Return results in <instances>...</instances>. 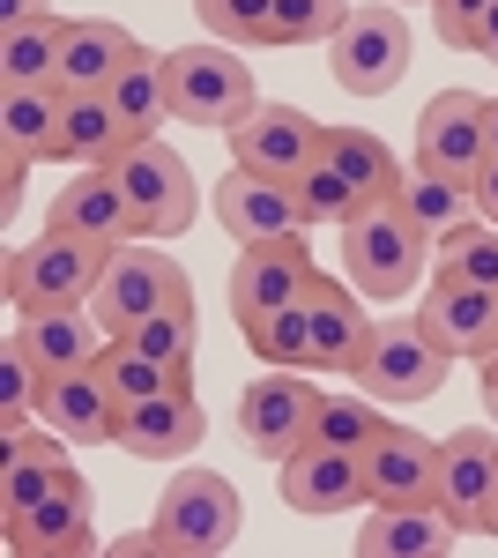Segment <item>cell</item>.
Segmentation results:
<instances>
[{
	"label": "cell",
	"instance_id": "1",
	"mask_svg": "<svg viewBox=\"0 0 498 558\" xmlns=\"http://www.w3.org/2000/svg\"><path fill=\"white\" fill-rule=\"evenodd\" d=\"M432 254H439V239L402 209V194H379L342 223V276L365 299H410Z\"/></svg>",
	"mask_w": 498,
	"mask_h": 558
},
{
	"label": "cell",
	"instance_id": "2",
	"mask_svg": "<svg viewBox=\"0 0 498 558\" xmlns=\"http://www.w3.org/2000/svg\"><path fill=\"white\" fill-rule=\"evenodd\" d=\"M447 373H454V350L424 328V313H387L373 328L365 365L350 380L365 387L373 402H387V410H416V402H432L447 387Z\"/></svg>",
	"mask_w": 498,
	"mask_h": 558
},
{
	"label": "cell",
	"instance_id": "3",
	"mask_svg": "<svg viewBox=\"0 0 498 558\" xmlns=\"http://www.w3.org/2000/svg\"><path fill=\"white\" fill-rule=\"evenodd\" d=\"M179 299H194L186 268H179L165 246H149V239H126V246L105 254V276H97V291H89V320H97L105 336H134L142 320L171 313Z\"/></svg>",
	"mask_w": 498,
	"mask_h": 558
},
{
	"label": "cell",
	"instance_id": "4",
	"mask_svg": "<svg viewBox=\"0 0 498 558\" xmlns=\"http://www.w3.org/2000/svg\"><path fill=\"white\" fill-rule=\"evenodd\" d=\"M165 75H171V120H186V128H239L253 105H260V89H253V68L239 60V45H179L165 52Z\"/></svg>",
	"mask_w": 498,
	"mask_h": 558
},
{
	"label": "cell",
	"instance_id": "5",
	"mask_svg": "<svg viewBox=\"0 0 498 558\" xmlns=\"http://www.w3.org/2000/svg\"><path fill=\"white\" fill-rule=\"evenodd\" d=\"M112 179H120V194H126V209H134V231H142V239H179V231H194L202 186H194V165L171 149L165 134L126 142Z\"/></svg>",
	"mask_w": 498,
	"mask_h": 558
},
{
	"label": "cell",
	"instance_id": "6",
	"mask_svg": "<svg viewBox=\"0 0 498 558\" xmlns=\"http://www.w3.org/2000/svg\"><path fill=\"white\" fill-rule=\"evenodd\" d=\"M105 254H112V246H97V239H75V231H52V223H45V239H31V246H15V254H8V305H15V313L89 305L97 276H105Z\"/></svg>",
	"mask_w": 498,
	"mask_h": 558
},
{
	"label": "cell",
	"instance_id": "7",
	"mask_svg": "<svg viewBox=\"0 0 498 558\" xmlns=\"http://www.w3.org/2000/svg\"><path fill=\"white\" fill-rule=\"evenodd\" d=\"M246 529L239 507V484L216 470H179L165 484V507H157V536L171 558H223Z\"/></svg>",
	"mask_w": 498,
	"mask_h": 558
},
{
	"label": "cell",
	"instance_id": "8",
	"mask_svg": "<svg viewBox=\"0 0 498 558\" xmlns=\"http://www.w3.org/2000/svg\"><path fill=\"white\" fill-rule=\"evenodd\" d=\"M328 75L350 97H387L410 75V23H402L394 0H357L350 8V23L328 45Z\"/></svg>",
	"mask_w": 498,
	"mask_h": 558
},
{
	"label": "cell",
	"instance_id": "9",
	"mask_svg": "<svg viewBox=\"0 0 498 558\" xmlns=\"http://www.w3.org/2000/svg\"><path fill=\"white\" fill-rule=\"evenodd\" d=\"M320 387L305 380L297 365H268L260 380H246V395H239V439H246L260 462H291L297 447L313 439V425H320Z\"/></svg>",
	"mask_w": 498,
	"mask_h": 558
},
{
	"label": "cell",
	"instance_id": "10",
	"mask_svg": "<svg viewBox=\"0 0 498 558\" xmlns=\"http://www.w3.org/2000/svg\"><path fill=\"white\" fill-rule=\"evenodd\" d=\"M276 492L283 507L305 521L350 514V507H373V484H365V454L350 447H328V439H305L291 462H276Z\"/></svg>",
	"mask_w": 498,
	"mask_h": 558
},
{
	"label": "cell",
	"instance_id": "11",
	"mask_svg": "<svg viewBox=\"0 0 498 558\" xmlns=\"http://www.w3.org/2000/svg\"><path fill=\"white\" fill-rule=\"evenodd\" d=\"M208 209L223 223V239H239V246H268V239H305V209H297L291 179H260V172H231L216 179V194H208Z\"/></svg>",
	"mask_w": 498,
	"mask_h": 558
},
{
	"label": "cell",
	"instance_id": "12",
	"mask_svg": "<svg viewBox=\"0 0 498 558\" xmlns=\"http://www.w3.org/2000/svg\"><path fill=\"white\" fill-rule=\"evenodd\" d=\"M320 120L297 112V105H253L246 120L231 128V165L260 179H297L313 157H320Z\"/></svg>",
	"mask_w": 498,
	"mask_h": 558
},
{
	"label": "cell",
	"instance_id": "13",
	"mask_svg": "<svg viewBox=\"0 0 498 558\" xmlns=\"http://www.w3.org/2000/svg\"><path fill=\"white\" fill-rule=\"evenodd\" d=\"M313 246L305 239H268V246H239V268H231V320L246 328L260 313H283L313 291Z\"/></svg>",
	"mask_w": 498,
	"mask_h": 558
},
{
	"label": "cell",
	"instance_id": "14",
	"mask_svg": "<svg viewBox=\"0 0 498 558\" xmlns=\"http://www.w3.org/2000/svg\"><path fill=\"white\" fill-rule=\"evenodd\" d=\"M202 439H208V410L194 387H165L149 402H126L120 432H112V447L134 454V462H186Z\"/></svg>",
	"mask_w": 498,
	"mask_h": 558
},
{
	"label": "cell",
	"instance_id": "15",
	"mask_svg": "<svg viewBox=\"0 0 498 558\" xmlns=\"http://www.w3.org/2000/svg\"><path fill=\"white\" fill-rule=\"evenodd\" d=\"M484 105L476 89H439L424 112H416V172L439 179H476V165L491 157L484 149Z\"/></svg>",
	"mask_w": 498,
	"mask_h": 558
},
{
	"label": "cell",
	"instance_id": "16",
	"mask_svg": "<svg viewBox=\"0 0 498 558\" xmlns=\"http://www.w3.org/2000/svg\"><path fill=\"white\" fill-rule=\"evenodd\" d=\"M365 484L373 507H410V499H439V439H424L416 425H379V439L365 447Z\"/></svg>",
	"mask_w": 498,
	"mask_h": 558
},
{
	"label": "cell",
	"instance_id": "17",
	"mask_svg": "<svg viewBox=\"0 0 498 558\" xmlns=\"http://www.w3.org/2000/svg\"><path fill=\"white\" fill-rule=\"evenodd\" d=\"M416 313H424V328L454 350V357H476V365H484V350L498 343V283L432 276V291L416 299Z\"/></svg>",
	"mask_w": 498,
	"mask_h": 558
},
{
	"label": "cell",
	"instance_id": "18",
	"mask_svg": "<svg viewBox=\"0 0 498 558\" xmlns=\"http://www.w3.org/2000/svg\"><path fill=\"white\" fill-rule=\"evenodd\" d=\"M305 320H313V365H328V373H357L365 365V350H373V313H365V291L357 283H328V276H313V291H305Z\"/></svg>",
	"mask_w": 498,
	"mask_h": 558
},
{
	"label": "cell",
	"instance_id": "19",
	"mask_svg": "<svg viewBox=\"0 0 498 558\" xmlns=\"http://www.w3.org/2000/svg\"><path fill=\"white\" fill-rule=\"evenodd\" d=\"M38 417L60 432V439H75V447H112V432H120V395H112V380H105L97 365L45 373Z\"/></svg>",
	"mask_w": 498,
	"mask_h": 558
},
{
	"label": "cell",
	"instance_id": "20",
	"mask_svg": "<svg viewBox=\"0 0 498 558\" xmlns=\"http://www.w3.org/2000/svg\"><path fill=\"white\" fill-rule=\"evenodd\" d=\"M75 462H68V439L45 425V432H8V462H0V521H23L31 507H45L60 484H75Z\"/></svg>",
	"mask_w": 498,
	"mask_h": 558
},
{
	"label": "cell",
	"instance_id": "21",
	"mask_svg": "<svg viewBox=\"0 0 498 558\" xmlns=\"http://www.w3.org/2000/svg\"><path fill=\"white\" fill-rule=\"evenodd\" d=\"M461 544V521L439 499H410V507H373L365 529L350 536L357 558H447Z\"/></svg>",
	"mask_w": 498,
	"mask_h": 558
},
{
	"label": "cell",
	"instance_id": "22",
	"mask_svg": "<svg viewBox=\"0 0 498 558\" xmlns=\"http://www.w3.org/2000/svg\"><path fill=\"white\" fill-rule=\"evenodd\" d=\"M134 52H142V38H134L126 23H112V15H68L52 89H68V97H83V89H112Z\"/></svg>",
	"mask_w": 498,
	"mask_h": 558
},
{
	"label": "cell",
	"instance_id": "23",
	"mask_svg": "<svg viewBox=\"0 0 498 558\" xmlns=\"http://www.w3.org/2000/svg\"><path fill=\"white\" fill-rule=\"evenodd\" d=\"M0 536H8V551L15 558H83L97 544V529H89V476L75 484H60L45 507H31L23 521H0Z\"/></svg>",
	"mask_w": 498,
	"mask_h": 558
},
{
	"label": "cell",
	"instance_id": "24",
	"mask_svg": "<svg viewBox=\"0 0 498 558\" xmlns=\"http://www.w3.org/2000/svg\"><path fill=\"white\" fill-rule=\"evenodd\" d=\"M491 484H498V425L447 432V439H439V507H447L461 529H476Z\"/></svg>",
	"mask_w": 498,
	"mask_h": 558
},
{
	"label": "cell",
	"instance_id": "25",
	"mask_svg": "<svg viewBox=\"0 0 498 558\" xmlns=\"http://www.w3.org/2000/svg\"><path fill=\"white\" fill-rule=\"evenodd\" d=\"M52 231H75V239H97V246H126V239H142L134 231V209H126L120 179L112 172H75L60 194H52V216H45Z\"/></svg>",
	"mask_w": 498,
	"mask_h": 558
},
{
	"label": "cell",
	"instance_id": "26",
	"mask_svg": "<svg viewBox=\"0 0 498 558\" xmlns=\"http://www.w3.org/2000/svg\"><path fill=\"white\" fill-rule=\"evenodd\" d=\"M60 97H68V89H60ZM126 142H134V134H126V120L112 112V97H105V89H83V97H68V112H60L52 165H75V172H112Z\"/></svg>",
	"mask_w": 498,
	"mask_h": 558
},
{
	"label": "cell",
	"instance_id": "27",
	"mask_svg": "<svg viewBox=\"0 0 498 558\" xmlns=\"http://www.w3.org/2000/svg\"><path fill=\"white\" fill-rule=\"evenodd\" d=\"M8 343L23 357H38V373H75V365H97L105 328L89 320V305H60V313H23Z\"/></svg>",
	"mask_w": 498,
	"mask_h": 558
},
{
	"label": "cell",
	"instance_id": "28",
	"mask_svg": "<svg viewBox=\"0 0 498 558\" xmlns=\"http://www.w3.org/2000/svg\"><path fill=\"white\" fill-rule=\"evenodd\" d=\"M60 112L68 97L52 83L38 89H0V157H23V165H52V142H60Z\"/></svg>",
	"mask_w": 498,
	"mask_h": 558
},
{
	"label": "cell",
	"instance_id": "29",
	"mask_svg": "<svg viewBox=\"0 0 498 558\" xmlns=\"http://www.w3.org/2000/svg\"><path fill=\"white\" fill-rule=\"evenodd\" d=\"M105 97H112V112L126 120V134H134V142H149V134L171 120V75H165V52H149V45H142V52H134V60L120 68V83L105 89Z\"/></svg>",
	"mask_w": 498,
	"mask_h": 558
},
{
	"label": "cell",
	"instance_id": "30",
	"mask_svg": "<svg viewBox=\"0 0 498 558\" xmlns=\"http://www.w3.org/2000/svg\"><path fill=\"white\" fill-rule=\"evenodd\" d=\"M97 373L112 380L120 410H126V402H149V395H165V387H194V365L149 357V350L134 343V336H105V350H97Z\"/></svg>",
	"mask_w": 498,
	"mask_h": 558
},
{
	"label": "cell",
	"instance_id": "31",
	"mask_svg": "<svg viewBox=\"0 0 498 558\" xmlns=\"http://www.w3.org/2000/svg\"><path fill=\"white\" fill-rule=\"evenodd\" d=\"M320 157H328V165L350 179L365 202H379V194H394V186H402L394 149H387L379 134H365V128H328V134H320Z\"/></svg>",
	"mask_w": 498,
	"mask_h": 558
},
{
	"label": "cell",
	"instance_id": "32",
	"mask_svg": "<svg viewBox=\"0 0 498 558\" xmlns=\"http://www.w3.org/2000/svg\"><path fill=\"white\" fill-rule=\"evenodd\" d=\"M60 38H68V15H38L23 31H0V89H38L60 75Z\"/></svg>",
	"mask_w": 498,
	"mask_h": 558
},
{
	"label": "cell",
	"instance_id": "33",
	"mask_svg": "<svg viewBox=\"0 0 498 558\" xmlns=\"http://www.w3.org/2000/svg\"><path fill=\"white\" fill-rule=\"evenodd\" d=\"M394 194H402V209H410L432 239H447L454 223H469V216H476V186H469V179H439V172H416V165L402 172V186H394Z\"/></svg>",
	"mask_w": 498,
	"mask_h": 558
},
{
	"label": "cell",
	"instance_id": "34",
	"mask_svg": "<svg viewBox=\"0 0 498 558\" xmlns=\"http://www.w3.org/2000/svg\"><path fill=\"white\" fill-rule=\"evenodd\" d=\"M194 15L216 45H239V52L276 45V0H194Z\"/></svg>",
	"mask_w": 498,
	"mask_h": 558
},
{
	"label": "cell",
	"instance_id": "35",
	"mask_svg": "<svg viewBox=\"0 0 498 558\" xmlns=\"http://www.w3.org/2000/svg\"><path fill=\"white\" fill-rule=\"evenodd\" d=\"M246 343L260 365H313V320H305V299L283 305V313H260V320H246Z\"/></svg>",
	"mask_w": 498,
	"mask_h": 558
},
{
	"label": "cell",
	"instance_id": "36",
	"mask_svg": "<svg viewBox=\"0 0 498 558\" xmlns=\"http://www.w3.org/2000/svg\"><path fill=\"white\" fill-rule=\"evenodd\" d=\"M291 194H297V209H305V223H335V231H342L350 216L365 209V194H357L350 179L335 172L328 157H313V165H305V172L291 179Z\"/></svg>",
	"mask_w": 498,
	"mask_h": 558
},
{
	"label": "cell",
	"instance_id": "37",
	"mask_svg": "<svg viewBox=\"0 0 498 558\" xmlns=\"http://www.w3.org/2000/svg\"><path fill=\"white\" fill-rule=\"evenodd\" d=\"M379 425H387V402H373V395L357 387V395H328V402H320V425H313V439L365 454V447L379 439Z\"/></svg>",
	"mask_w": 498,
	"mask_h": 558
},
{
	"label": "cell",
	"instance_id": "38",
	"mask_svg": "<svg viewBox=\"0 0 498 558\" xmlns=\"http://www.w3.org/2000/svg\"><path fill=\"white\" fill-rule=\"evenodd\" d=\"M439 276H469V283H498V223L469 216L439 239Z\"/></svg>",
	"mask_w": 498,
	"mask_h": 558
},
{
	"label": "cell",
	"instance_id": "39",
	"mask_svg": "<svg viewBox=\"0 0 498 558\" xmlns=\"http://www.w3.org/2000/svg\"><path fill=\"white\" fill-rule=\"evenodd\" d=\"M357 0H276V45H335Z\"/></svg>",
	"mask_w": 498,
	"mask_h": 558
},
{
	"label": "cell",
	"instance_id": "40",
	"mask_svg": "<svg viewBox=\"0 0 498 558\" xmlns=\"http://www.w3.org/2000/svg\"><path fill=\"white\" fill-rule=\"evenodd\" d=\"M38 395H45L38 357H23V350L8 343V350H0V432L31 425V417H38Z\"/></svg>",
	"mask_w": 498,
	"mask_h": 558
},
{
	"label": "cell",
	"instance_id": "41",
	"mask_svg": "<svg viewBox=\"0 0 498 558\" xmlns=\"http://www.w3.org/2000/svg\"><path fill=\"white\" fill-rule=\"evenodd\" d=\"M194 328H202V313H194V299H179L171 313H157V320H142V328H134V343L149 350V357H171V365H194Z\"/></svg>",
	"mask_w": 498,
	"mask_h": 558
},
{
	"label": "cell",
	"instance_id": "42",
	"mask_svg": "<svg viewBox=\"0 0 498 558\" xmlns=\"http://www.w3.org/2000/svg\"><path fill=\"white\" fill-rule=\"evenodd\" d=\"M498 0H432V31H439V45H454V52H469V38H476V23L491 15Z\"/></svg>",
	"mask_w": 498,
	"mask_h": 558
},
{
	"label": "cell",
	"instance_id": "43",
	"mask_svg": "<svg viewBox=\"0 0 498 558\" xmlns=\"http://www.w3.org/2000/svg\"><path fill=\"white\" fill-rule=\"evenodd\" d=\"M23 179H31V165H23V157H0V216L23 209Z\"/></svg>",
	"mask_w": 498,
	"mask_h": 558
},
{
	"label": "cell",
	"instance_id": "44",
	"mask_svg": "<svg viewBox=\"0 0 498 558\" xmlns=\"http://www.w3.org/2000/svg\"><path fill=\"white\" fill-rule=\"evenodd\" d=\"M112 558H171V551H165V536H157V521H149V529L120 536V544H112Z\"/></svg>",
	"mask_w": 498,
	"mask_h": 558
},
{
	"label": "cell",
	"instance_id": "45",
	"mask_svg": "<svg viewBox=\"0 0 498 558\" xmlns=\"http://www.w3.org/2000/svg\"><path fill=\"white\" fill-rule=\"evenodd\" d=\"M469 186H476V216H491V223H498V157H484Z\"/></svg>",
	"mask_w": 498,
	"mask_h": 558
},
{
	"label": "cell",
	"instance_id": "46",
	"mask_svg": "<svg viewBox=\"0 0 498 558\" xmlns=\"http://www.w3.org/2000/svg\"><path fill=\"white\" fill-rule=\"evenodd\" d=\"M38 15H52L45 0H0V31H23V23H38Z\"/></svg>",
	"mask_w": 498,
	"mask_h": 558
},
{
	"label": "cell",
	"instance_id": "47",
	"mask_svg": "<svg viewBox=\"0 0 498 558\" xmlns=\"http://www.w3.org/2000/svg\"><path fill=\"white\" fill-rule=\"evenodd\" d=\"M469 52H476V60H491V68H498V8L484 15V23H476V38H469Z\"/></svg>",
	"mask_w": 498,
	"mask_h": 558
},
{
	"label": "cell",
	"instance_id": "48",
	"mask_svg": "<svg viewBox=\"0 0 498 558\" xmlns=\"http://www.w3.org/2000/svg\"><path fill=\"white\" fill-rule=\"evenodd\" d=\"M476 536H491V544H498V484H491V499H484V514H476Z\"/></svg>",
	"mask_w": 498,
	"mask_h": 558
},
{
	"label": "cell",
	"instance_id": "49",
	"mask_svg": "<svg viewBox=\"0 0 498 558\" xmlns=\"http://www.w3.org/2000/svg\"><path fill=\"white\" fill-rule=\"evenodd\" d=\"M484 417L498 425V365H484Z\"/></svg>",
	"mask_w": 498,
	"mask_h": 558
},
{
	"label": "cell",
	"instance_id": "50",
	"mask_svg": "<svg viewBox=\"0 0 498 558\" xmlns=\"http://www.w3.org/2000/svg\"><path fill=\"white\" fill-rule=\"evenodd\" d=\"M484 149H491V157H498V97H491V105H484Z\"/></svg>",
	"mask_w": 498,
	"mask_h": 558
},
{
	"label": "cell",
	"instance_id": "51",
	"mask_svg": "<svg viewBox=\"0 0 498 558\" xmlns=\"http://www.w3.org/2000/svg\"><path fill=\"white\" fill-rule=\"evenodd\" d=\"M484 365H498V343H491V350H484Z\"/></svg>",
	"mask_w": 498,
	"mask_h": 558
},
{
	"label": "cell",
	"instance_id": "52",
	"mask_svg": "<svg viewBox=\"0 0 498 558\" xmlns=\"http://www.w3.org/2000/svg\"><path fill=\"white\" fill-rule=\"evenodd\" d=\"M394 8H402V0H394ZM424 8H432V0H424Z\"/></svg>",
	"mask_w": 498,
	"mask_h": 558
}]
</instances>
